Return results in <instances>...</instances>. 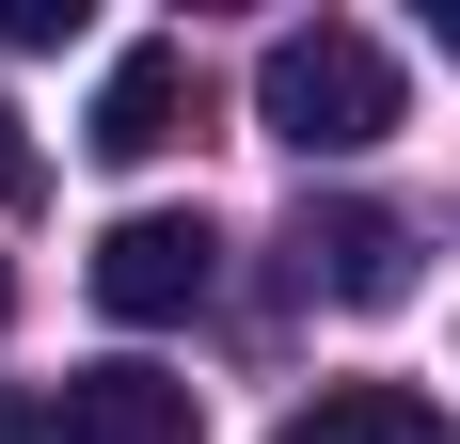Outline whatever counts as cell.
Returning <instances> with one entry per match:
<instances>
[{
    "mask_svg": "<svg viewBox=\"0 0 460 444\" xmlns=\"http://www.w3.org/2000/svg\"><path fill=\"white\" fill-rule=\"evenodd\" d=\"M254 128H270L286 159H366V143L397 128V48L349 32V16L270 32V64H254Z\"/></svg>",
    "mask_w": 460,
    "mask_h": 444,
    "instance_id": "6da1fadb",
    "label": "cell"
},
{
    "mask_svg": "<svg viewBox=\"0 0 460 444\" xmlns=\"http://www.w3.org/2000/svg\"><path fill=\"white\" fill-rule=\"evenodd\" d=\"M207 286H223V222H207V207H128L111 238H95V302L128 317V333L190 317Z\"/></svg>",
    "mask_w": 460,
    "mask_h": 444,
    "instance_id": "7a4b0ae2",
    "label": "cell"
},
{
    "mask_svg": "<svg viewBox=\"0 0 460 444\" xmlns=\"http://www.w3.org/2000/svg\"><path fill=\"white\" fill-rule=\"evenodd\" d=\"M190 111H207L190 48H175V32H143V48H111V80H95L80 143H95V159H159V143H190Z\"/></svg>",
    "mask_w": 460,
    "mask_h": 444,
    "instance_id": "3957f363",
    "label": "cell"
},
{
    "mask_svg": "<svg viewBox=\"0 0 460 444\" xmlns=\"http://www.w3.org/2000/svg\"><path fill=\"white\" fill-rule=\"evenodd\" d=\"M286 254H302V286H318V302H413V222L397 207H302V238H286Z\"/></svg>",
    "mask_w": 460,
    "mask_h": 444,
    "instance_id": "277c9868",
    "label": "cell"
},
{
    "mask_svg": "<svg viewBox=\"0 0 460 444\" xmlns=\"http://www.w3.org/2000/svg\"><path fill=\"white\" fill-rule=\"evenodd\" d=\"M64 444H207V413H190V381H159V365H80V381H64Z\"/></svg>",
    "mask_w": 460,
    "mask_h": 444,
    "instance_id": "5b68a950",
    "label": "cell"
},
{
    "mask_svg": "<svg viewBox=\"0 0 460 444\" xmlns=\"http://www.w3.org/2000/svg\"><path fill=\"white\" fill-rule=\"evenodd\" d=\"M286 444H445V413L413 381H318V397L286 413Z\"/></svg>",
    "mask_w": 460,
    "mask_h": 444,
    "instance_id": "8992f818",
    "label": "cell"
},
{
    "mask_svg": "<svg viewBox=\"0 0 460 444\" xmlns=\"http://www.w3.org/2000/svg\"><path fill=\"white\" fill-rule=\"evenodd\" d=\"M80 32V0H0V48H64Z\"/></svg>",
    "mask_w": 460,
    "mask_h": 444,
    "instance_id": "52a82bcc",
    "label": "cell"
},
{
    "mask_svg": "<svg viewBox=\"0 0 460 444\" xmlns=\"http://www.w3.org/2000/svg\"><path fill=\"white\" fill-rule=\"evenodd\" d=\"M0 444H64V413H32V397H0Z\"/></svg>",
    "mask_w": 460,
    "mask_h": 444,
    "instance_id": "ba28073f",
    "label": "cell"
},
{
    "mask_svg": "<svg viewBox=\"0 0 460 444\" xmlns=\"http://www.w3.org/2000/svg\"><path fill=\"white\" fill-rule=\"evenodd\" d=\"M429 32H445V48H460V16H445V0H429Z\"/></svg>",
    "mask_w": 460,
    "mask_h": 444,
    "instance_id": "9c48e42d",
    "label": "cell"
},
{
    "mask_svg": "<svg viewBox=\"0 0 460 444\" xmlns=\"http://www.w3.org/2000/svg\"><path fill=\"white\" fill-rule=\"evenodd\" d=\"M0 317H16V270H0Z\"/></svg>",
    "mask_w": 460,
    "mask_h": 444,
    "instance_id": "30bf717a",
    "label": "cell"
}]
</instances>
